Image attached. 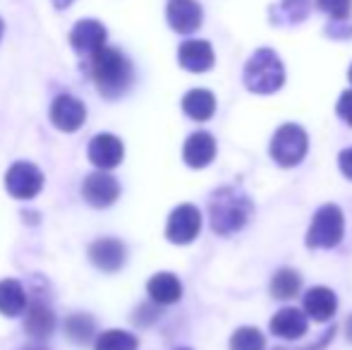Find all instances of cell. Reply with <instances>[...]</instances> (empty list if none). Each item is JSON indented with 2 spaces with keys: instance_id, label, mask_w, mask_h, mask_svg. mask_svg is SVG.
Here are the masks:
<instances>
[{
  "instance_id": "2",
  "label": "cell",
  "mask_w": 352,
  "mask_h": 350,
  "mask_svg": "<svg viewBox=\"0 0 352 350\" xmlns=\"http://www.w3.org/2000/svg\"><path fill=\"white\" fill-rule=\"evenodd\" d=\"M254 204L250 195L237 185H226L216 190L209 199V223L216 235H232L242 230L250 221Z\"/></svg>"
},
{
  "instance_id": "34",
  "label": "cell",
  "mask_w": 352,
  "mask_h": 350,
  "mask_svg": "<svg viewBox=\"0 0 352 350\" xmlns=\"http://www.w3.org/2000/svg\"><path fill=\"white\" fill-rule=\"evenodd\" d=\"M348 77H350V82H352V65H350V72H348Z\"/></svg>"
},
{
  "instance_id": "5",
  "label": "cell",
  "mask_w": 352,
  "mask_h": 350,
  "mask_svg": "<svg viewBox=\"0 0 352 350\" xmlns=\"http://www.w3.org/2000/svg\"><path fill=\"white\" fill-rule=\"evenodd\" d=\"M307 151H309V137H307V132L302 130L300 125H295V122L280 125L278 130L274 132V137H271L269 154L280 168H292V166H297L307 156Z\"/></svg>"
},
{
  "instance_id": "22",
  "label": "cell",
  "mask_w": 352,
  "mask_h": 350,
  "mask_svg": "<svg viewBox=\"0 0 352 350\" xmlns=\"http://www.w3.org/2000/svg\"><path fill=\"white\" fill-rule=\"evenodd\" d=\"M311 0H278L271 8V22L274 24H300L309 14Z\"/></svg>"
},
{
  "instance_id": "18",
  "label": "cell",
  "mask_w": 352,
  "mask_h": 350,
  "mask_svg": "<svg viewBox=\"0 0 352 350\" xmlns=\"http://www.w3.org/2000/svg\"><path fill=\"white\" fill-rule=\"evenodd\" d=\"M24 329H27L29 336L38 338V341H43V338H48L53 333V329H56V314H53V309L48 307L43 300H36V303H32L27 307V317H24Z\"/></svg>"
},
{
  "instance_id": "13",
  "label": "cell",
  "mask_w": 352,
  "mask_h": 350,
  "mask_svg": "<svg viewBox=\"0 0 352 350\" xmlns=\"http://www.w3.org/2000/svg\"><path fill=\"white\" fill-rule=\"evenodd\" d=\"M168 24L175 29L177 34H195L201 27V5L195 0H170L166 10Z\"/></svg>"
},
{
  "instance_id": "33",
  "label": "cell",
  "mask_w": 352,
  "mask_h": 350,
  "mask_svg": "<svg viewBox=\"0 0 352 350\" xmlns=\"http://www.w3.org/2000/svg\"><path fill=\"white\" fill-rule=\"evenodd\" d=\"M3 29H5V24H3V19H0V39H3Z\"/></svg>"
},
{
  "instance_id": "1",
  "label": "cell",
  "mask_w": 352,
  "mask_h": 350,
  "mask_svg": "<svg viewBox=\"0 0 352 350\" xmlns=\"http://www.w3.org/2000/svg\"><path fill=\"white\" fill-rule=\"evenodd\" d=\"M87 72L91 82L96 85L98 94L103 98H120L132 87V63L125 58V53L118 48L103 46L98 53L87 58Z\"/></svg>"
},
{
  "instance_id": "28",
  "label": "cell",
  "mask_w": 352,
  "mask_h": 350,
  "mask_svg": "<svg viewBox=\"0 0 352 350\" xmlns=\"http://www.w3.org/2000/svg\"><path fill=\"white\" fill-rule=\"evenodd\" d=\"M333 336H336V327L331 324V329H326V331L321 333V336L316 338L314 343H309V346H302V348H274V350H324L331 341H333Z\"/></svg>"
},
{
  "instance_id": "10",
  "label": "cell",
  "mask_w": 352,
  "mask_h": 350,
  "mask_svg": "<svg viewBox=\"0 0 352 350\" xmlns=\"http://www.w3.org/2000/svg\"><path fill=\"white\" fill-rule=\"evenodd\" d=\"M84 120H87V108L70 94H60L51 103V122L60 132H77L84 125Z\"/></svg>"
},
{
  "instance_id": "9",
  "label": "cell",
  "mask_w": 352,
  "mask_h": 350,
  "mask_svg": "<svg viewBox=\"0 0 352 350\" xmlns=\"http://www.w3.org/2000/svg\"><path fill=\"white\" fill-rule=\"evenodd\" d=\"M106 27L98 19H82L72 27L70 43L82 58H91L106 46Z\"/></svg>"
},
{
  "instance_id": "35",
  "label": "cell",
  "mask_w": 352,
  "mask_h": 350,
  "mask_svg": "<svg viewBox=\"0 0 352 350\" xmlns=\"http://www.w3.org/2000/svg\"><path fill=\"white\" fill-rule=\"evenodd\" d=\"M177 350H190V348H177Z\"/></svg>"
},
{
  "instance_id": "16",
  "label": "cell",
  "mask_w": 352,
  "mask_h": 350,
  "mask_svg": "<svg viewBox=\"0 0 352 350\" xmlns=\"http://www.w3.org/2000/svg\"><path fill=\"white\" fill-rule=\"evenodd\" d=\"M177 61L185 67L187 72H206L213 67V48L209 41H199V39H192V41H185L180 48H177Z\"/></svg>"
},
{
  "instance_id": "15",
  "label": "cell",
  "mask_w": 352,
  "mask_h": 350,
  "mask_svg": "<svg viewBox=\"0 0 352 350\" xmlns=\"http://www.w3.org/2000/svg\"><path fill=\"white\" fill-rule=\"evenodd\" d=\"M307 312H300L297 307H283L274 314L269 329L274 336L285 338V341H297L307 333Z\"/></svg>"
},
{
  "instance_id": "26",
  "label": "cell",
  "mask_w": 352,
  "mask_h": 350,
  "mask_svg": "<svg viewBox=\"0 0 352 350\" xmlns=\"http://www.w3.org/2000/svg\"><path fill=\"white\" fill-rule=\"evenodd\" d=\"M94 329H96V322H94L89 314H72V317L65 322L67 336H70L74 343H79V346L91 341Z\"/></svg>"
},
{
  "instance_id": "20",
  "label": "cell",
  "mask_w": 352,
  "mask_h": 350,
  "mask_svg": "<svg viewBox=\"0 0 352 350\" xmlns=\"http://www.w3.org/2000/svg\"><path fill=\"white\" fill-rule=\"evenodd\" d=\"M182 111L197 122H206L216 113V96L209 89H192L182 96Z\"/></svg>"
},
{
  "instance_id": "3",
  "label": "cell",
  "mask_w": 352,
  "mask_h": 350,
  "mask_svg": "<svg viewBox=\"0 0 352 350\" xmlns=\"http://www.w3.org/2000/svg\"><path fill=\"white\" fill-rule=\"evenodd\" d=\"M285 82V67L271 48H259L245 65V87L252 94H274Z\"/></svg>"
},
{
  "instance_id": "31",
  "label": "cell",
  "mask_w": 352,
  "mask_h": 350,
  "mask_svg": "<svg viewBox=\"0 0 352 350\" xmlns=\"http://www.w3.org/2000/svg\"><path fill=\"white\" fill-rule=\"evenodd\" d=\"M72 3H74V0H53V5H56L58 10H65L67 5H72Z\"/></svg>"
},
{
  "instance_id": "7",
  "label": "cell",
  "mask_w": 352,
  "mask_h": 350,
  "mask_svg": "<svg viewBox=\"0 0 352 350\" xmlns=\"http://www.w3.org/2000/svg\"><path fill=\"white\" fill-rule=\"evenodd\" d=\"M201 230V214L195 204H180L168 216L166 238L173 245H190Z\"/></svg>"
},
{
  "instance_id": "11",
  "label": "cell",
  "mask_w": 352,
  "mask_h": 350,
  "mask_svg": "<svg viewBox=\"0 0 352 350\" xmlns=\"http://www.w3.org/2000/svg\"><path fill=\"white\" fill-rule=\"evenodd\" d=\"M122 156H125V146L111 132H101L89 142V161L98 171H113L116 166H120Z\"/></svg>"
},
{
  "instance_id": "27",
  "label": "cell",
  "mask_w": 352,
  "mask_h": 350,
  "mask_svg": "<svg viewBox=\"0 0 352 350\" xmlns=\"http://www.w3.org/2000/svg\"><path fill=\"white\" fill-rule=\"evenodd\" d=\"M321 12H326L333 19H345L352 12V0H316Z\"/></svg>"
},
{
  "instance_id": "4",
  "label": "cell",
  "mask_w": 352,
  "mask_h": 350,
  "mask_svg": "<svg viewBox=\"0 0 352 350\" xmlns=\"http://www.w3.org/2000/svg\"><path fill=\"white\" fill-rule=\"evenodd\" d=\"M345 235V216L338 204H324L316 209L311 226L307 230V248L309 250H333Z\"/></svg>"
},
{
  "instance_id": "24",
  "label": "cell",
  "mask_w": 352,
  "mask_h": 350,
  "mask_svg": "<svg viewBox=\"0 0 352 350\" xmlns=\"http://www.w3.org/2000/svg\"><path fill=\"white\" fill-rule=\"evenodd\" d=\"M140 341H137L135 333L122 331V329H111V331H103L101 336L94 343V350H137Z\"/></svg>"
},
{
  "instance_id": "30",
  "label": "cell",
  "mask_w": 352,
  "mask_h": 350,
  "mask_svg": "<svg viewBox=\"0 0 352 350\" xmlns=\"http://www.w3.org/2000/svg\"><path fill=\"white\" fill-rule=\"evenodd\" d=\"M338 166H340V171H343V175L348 177V180H352V146H348V149L340 151Z\"/></svg>"
},
{
  "instance_id": "8",
  "label": "cell",
  "mask_w": 352,
  "mask_h": 350,
  "mask_svg": "<svg viewBox=\"0 0 352 350\" xmlns=\"http://www.w3.org/2000/svg\"><path fill=\"white\" fill-rule=\"evenodd\" d=\"M82 195L87 204L96 206V209H106V206L116 204L118 197H120V182L106 171H98V173L84 177Z\"/></svg>"
},
{
  "instance_id": "21",
  "label": "cell",
  "mask_w": 352,
  "mask_h": 350,
  "mask_svg": "<svg viewBox=\"0 0 352 350\" xmlns=\"http://www.w3.org/2000/svg\"><path fill=\"white\" fill-rule=\"evenodd\" d=\"M27 293H24V285L19 281H0V314L3 317H19L27 312Z\"/></svg>"
},
{
  "instance_id": "25",
  "label": "cell",
  "mask_w": 352,
  "mask_h": 350,
  "mask_svg": "<svg viewBox=\"0 0 352 350\" xmlns=\"http://www.w3.org/2000/svg\"><path fill=\"white\" fill-rule=\"evenodd\" d=\"M266 338L259 329L254 327H240L230 336V350H264Z\"/></svg>"
},
{
  "instance_id": "14",
  "label": "cell",
  "mask_w": 352,
  "mask_h": 350,
  "mask_svg": "<svg viewBox=\"0 0 352 350\" xmlns=\"http://www.w3.org/2000/svg\"><path fill=\"white\" fill-rule=\"evenodd\" d=\"M182 159L190 168H206L213 159H216V140L209 132L199 130L192 132L187 137L185 146H182Z\"/></svg>"
},
{
  "instance_id": "6",
  "label": "cell",
  "mask_w": 352,
  "mask_h": 350,
  "mask_svg": "<svg viewBox=\"0 0 352 350\" xmlns=\"http://www.w3.org/2000/svg\"><path fill=\"white\" fill-rule=\"evenodd\" d=\"M43 187V173L29 161H17L5 173V190L14 199H34Z\"/></svg>"
},
{
  "instance_id": "17",
  "label": "cell",
  "mask_w": 352,
  "mask_h": 350,
  "mask_svg": "<svg viewBox=\"0 0 352 350\" xmlns=\"http://www.w3.org/2000/svg\"><path fill=\"white\" fill-rule=\"evenodd\" d=\"M305 312L307 317H311L314 322H331L338 309V298L331 288L326 285H316V288H309L305 293Z\"/></svg>"
},
{
  "instance_id": "12",
  "label": "cell",
  "mask_w": 352,
  "mask_h": 350,
  "mask_svg": "<svg viewBox=\"0 0 352 350\" xmlns=\"http://www.w3.org/2000/svg\"><path fill=\"white\" fill-rule=\"evenodd\" d=\"M89 259L96 269L116 274L127 262V248L118 238H101L89 248Z\"/></svg>"
},
{
  "instance_id": "32",
  "label": "cell",
  "mask_w": 352,
  "mask_h": 350,
  "mask_svg": "<svg viewBox=\"0 0 352 350\" xmlns=\"http://www.w3.org/2000/svg\"><path fill=\"white\" fill-rule=\"evenodd\" d=\"M345 331H348V333H345V336H348V341L352 343V314L348 317V322H345Z\"/></svg>"
},
{
  "instance_id": "23",
  "label": "cell",
  "mask_w": 352,
  "mask_h": 350,
  "mask_svg": "<svg viewBox=\"0 0 352 350\" xmlns=\"http://www.w3.org/2000/svg\"><path fill=\"white\" fill-rule=\"evenodd\" d=\"M302 278L295 269H278L271 278V295L276 300H290L300 293Z\"/></svg>"
},
{
  "instance_id": "29",
  "label": "cell",
  "mask_w": 352,
  "mask_h": 350,
  "mask_svg": "<svg viewBox=\"0 0 352 350\" xmlns=\"http://www.w3.org/2000/svg\"><path fill=\"white\" fill-rule=\"evenodd\" d=\"M336 113L343 118L348 125H352V89L343 91V96L338 98V106H336Z\"/></svg>"
},
{
  "instance_id": "19",
  "label": "cell",
  "mask_w": 352,
  "mask_h": 350,
  "mask_svg": "<svg viewBox=\"0 0 352 350\" xmlns=\"http://www.w3.org/2000/svg\"><path fill=\"white\" fill-rule=\"evenodd\" d=\"M148 298L158 305H173L182 298V283L175 274L170 271H161V274L151 276L146 283Z\"/></svg>"
}]
</instances>
